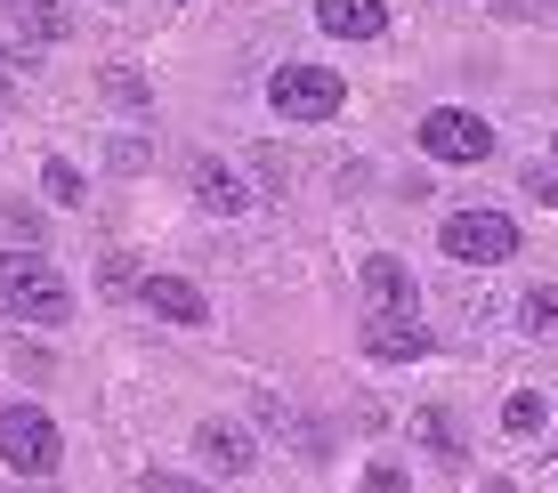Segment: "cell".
Returning <instances> with one entry per match:
<instances>
[{
	"label": "cell",
	"mask_w": 558,
	"mask_h": 493,
	"mask_svg": "<svg viewBox=\"0 0 558 493\" xmlns=\"http://www.w3.org/2000/svg\"><path fill=\"white\" fill-rule=\"evenodd\" d=\"M0 316H16V324H65L73 316V283L49 268V259L33 251H0Z\"/></svg>",
	"instance_id": "6da1fadb"
},
{
	"label": "cell",
	"mask_w": 558,
	"mask_h": 493,
	"mask_svg": "<svg viewBox=\"0 0 558 493\" xmlns=\"http://www.w3.org/2000/svg\"><path fill=\"white\" fill-rule=\"evenodd\" d=\"M437 251H446L453 268H502L518 251V219L510 211H453L437 226Z\"/></svg>",
	"instance_id": "7a4b0ae2"
},
{
	"label": "cell",
	"mask_w": 558,
	"mask_h": 493,
	"mask_svg": "<svg viewBox=\"0 0 558 493\" xmlns=\"http://www.w3.org/2000/svg\"><path fill=\"white\" fill-rule=\"evenodd\" d=\"M340 73L332 65H276L267 73V106H276V122H332L340 113Z\"/></svg>",
	"instance_id": "3957f363"
},
{
	"label": "cell",
	"mask_w": 558,
	"mask_h": 493,
	"mask_svg": "<svg viewBox=\"0 0 558 493\" xmlns=\"http://www.w3.org/2000/svg\"><path fill=\"white\" fill-rule=\"evenodd\" d=\"M57 453H65V445H57V421L41 405H9V412H0V461H9L16 478H49Z\"/></svg>",
	"instance_id": "277c9868"
},
{
	"label": "cell",
	"mask_w": 558,
	"mask_h": 493,
	"mask_svg": "<svg viewBox=\"0 0 558 493\" xmlns=\"http://www.w3.org/2000/svg\"><path fill=\"white\" fill-rule=\"evenodd\" d=\"M421 155H437V162H486L494 155V130L477 122V113H461V106H437L429 122H421Z\"/></svg>",
	"instance_id": "5b68a950"
},
{
	"label": "cell",
	"mask_w": 558,
	"mask_h": 493,
	"mask_svg": "<svg viewBox=\"0 0 558 493\" xmlns=\"http://www.w3.org/2000/svg\"><path fill=\"white\" fill-rule=\"evenodd\" d=\"M437 340L413 324V316H373V324H364V356H373V365H421V356H429Z\"/></svg>",
	"instance_id": "8992f818"
},
{
	"label": "cell",
	"mask_w": 558,
	"mask_h": 493,
	"mask_svg": "<svg viewBox=\"0 0 558 493\" xmlns=\"http://www.w3.org/2000/svg\"><path fill=\"white\" fill-rule=\"evenodd\" d=\"M130 292H138V308H154L162 324H203V316H210V308H203V292H195L186 275H138Z\"/></svg>",
	"instance_id": "52a82bcc"
},
{
	"label": "cell",
	"mask_w": 558,
	"mask_h": 493,
	"mask_svg": "<svg viewBox=\"0 0 558 493\" xmlns=\"http://www.w3.org/2000/svg\"><path fill=\"white\" fill-rule=\"evenodd\" d=\"M364 299H373L380 316H413L421 308V292H413V275H405V259H397V251L364 259Z\"/></svg>",
	"instance_id": "ba28073f"
},
{
	"label": "cell",
	"mask_w": 558,
	"mask_h": 493,
	"mask_svg": "<svg viewBox=\"0 0 558 493\" xmlns=\"http://www.w3.org/2000/svg\"><path fill=\"white\" fill-rule=\"evenodd\" d=\"M316 25L332 41H380L389 33V0H316Z\"/></svg>",
	"instance_id": "9c48e42d"
},
{
	"label": "cell",
	"mask_w": 558,
	"mask_h": 493,
	"mask_svg": "<svg viewBox=\"0 0 558 493\" xmlns=\"http://www.w3.org/2000/svg\"><path fill=\"white\" fill-rule=\"evenodd\" d=\"M195 202L219 211V219H243V211H252V186H243V170H227L219 155H203L195 162Z\"/></svg>",
	"instance_id": "30bf717a"
},
{
	"label": "cell",
	"mask_w": 558,
	"mask_h": 493,
	"mask_svg": "<svg viewBox=\"0 0 558 493\" xmlns=\"http://www.w3.org/2000/svg\"><path fill=\"white\" fill-rule=\"evenodd\" d=\"M195 453H203L210 469H219V478H243V469L259 461V445L243 437L235 421H203V429H195Z\"/></svg>",
	"instance_id": "8fae6325"
},
{
	"label": "cell",
	"mask_w": 558,
	"mask_h": 493,
	"mask_svg": "<svg viewBox=\"0 0 558 493\" xmlns=\"http://www.w3.org/2000/svg\"><path fill=\"white\" fill-rule=\"evenodd\" d=\"M413 437L429 445L437 461H461V453H470V437H461V421H453L446 405H421V412H413Z\"/></svg>",
	"instance_id": "7c38bea8"
},
{
	"label": "cell",
	"mask_w": 558,
	"mask_h": 493,
	"mask_svg": "<svg viewBox=\"0 0 558 493\" xmlns=\"http://www.w3.org/2000/svg\"><path fill=\"white\" fill-rule=\"evenodd\" d=\"M41 195L57 202V211H82V202H89V186H82V170H73L65 155H49V162H41Z\"/></svg>",
	"instance_id": "4fadbf2b"
},
{
	"label": "cell",
	"mask_w": 558,
	"mask_h": 493,
	"mask_svg": "<svg viewBox=\"0 0 558 493\" xmlns=\"http://www.w3.org/2000/svg\"><path fill=\"white\" fill-rule=\"evenodd\" d=\"M518 332H534V340L558 332V283H534V292L518 299Z\"/></svg>",
	"instance_id": "5bb4252c"
},
{
	"label": "cell",
	"mask_w": 558,
	"mask_h": 493,
	"mask_svg": "<svg viewBox=\"0 0 558 493\" xmlns=\"http://www.w3.org/2000/svg\"><path fill=\"white\" fill-rule=\"evenodd\" d=\"M543 421H550V405H543L534 389L502 396V429H510V437H543Z\"/></svg>",
	"instance_id": "9a60e30c"
},
{
	"label": "cell",
	"mask_w": 558,
	"mask_h": 493,
	"mask_svg": "<svg viewBox=\"0 0 558 493\" xmlns=\"http://www.w3.org/2000/svg\"><path fill=\"white\" fill-rule=\"evenodd\" d=\"M518 186H526L534 202H550V211H558V162H526V170H518Z\"/></svg>",
	"instance_id": "2e32d148"
},
{
	"label": "cell",
	"mask_w": 558,
	"mask_h": 493,
	"mask_svg": "<svg viewBox=\"0 0 558 493\" xmlns=\"http://www.w3.org/2000/svg\"><path fill=\"white\" fill-rule=\"evenodd\" d=\"M106 162H113V170H146L154 155H146V138H113V146H106Z\"/></svg>",
	"instance_id": "e0dca14e"
},
{
	"label": "cell",
	"mask_w": 558,
	"mask_h": 493,
	"mask_svg": "<svg viewBox=\"0 0 558 493\" xmlns=\"http://www.w3.org/2000/svg\"><path fill=\"white\" fill-rule=\"evenodd\" d=\"M106 98L113 106H146V82H138V73H106Z\"/></svg>",
	"instance_id": "ac0fdd59"
},
{
	"label": "cell",
	"mask_w": 558,
	"mask_h": 493,
	"mask_svg": "<svg viewBox=\"0 0 558 493\" xmlns=\"http://www.w3.org/2000/svg\"><path fill=\"white\" fill-rule=\"evenodd\" d=\"M138 493H210V485H195V478H170V469H146Z\"/></svg>",
	"instance_id": "d6986e66"
},
{
	"label": "cell",
	"mask_w": 558,
	"mask_h": 493,
	"mask_svg": "<svg viewBox=\"0 0 558 493\" xmlns=\"http://www.w3.org/2000/svg\"><path fill=\"white\" fill-rule=\"evenodd\" d=\"M364 493H413V485H405V469H389V461H373V469H364Z\"/></svg>",
	"instance_id": "ffe728a7"
},
{
	"label": "cell",
	"mask_w": 558,
	"mask_h": 493,
	"mask_svg": "<svg viewBox=\"0 0 558 493\" xmlns=\"http://www.w3.org/2000/svg\"><path fill=\"white\" fill-rule=\"evenodd\" d=\"M33 33L57 41V33H65V9H57V0H33Z\"/></svg>",
	"instance_id": "44dd1931"
},
{
	"label": "cell",
	"mask_w": 558,
	"mask_h": 493,
	"mask_svg": "<svg viewBox=\"0 0 558 493\" xmlns=\"http://www.w3.org/2000/svg\"><path fill=\"white\" fill-rule=\"evenodd\" d=\"M543 0H494V16H534Z\"/></svg>",
	"instance_id": "7402d4cb"
},
{
	"label": "cell",
	"mask_w": 558,
	"mask_h": 493,
	"mask_svg": "<svg viewBox=\"0 0 558 493\" xmlns=\"http://www.w3.org/2000/svg\"><path fill=\"white\" fill-rule=\"evenodd\" d=\"M16 106V82H9V73H0V113H9Z\"/></svg>",
	"instance_id": "603a6c76"
},
{
	"label": "cell",
	"mask_w": 558,
	"mask_h": 493,
	"mask_svg": "<svg viewBox=\"0 0 558 493\" xmlns=\"http://www.w3.org/2000/svg\"><path fill=\"white\" fill-rule=\"evenodd\" d=\"M477 493H518V485H510V478H494V485H477Z\"/></svg>",
	"instance_id": "cb8c5ba5"
}]
</instances>
